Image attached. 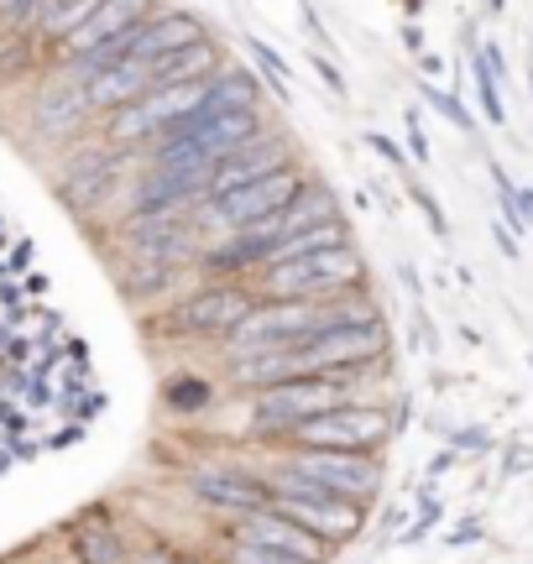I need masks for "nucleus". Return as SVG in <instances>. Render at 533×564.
Masks as SVG:
<instances>
[{
	"label": "nucleus",
	"mask_w": 533,
	"mask_h": 564,
	"mask_svg": "<svg viewBox=\"0 0 533 564\" xmlns=\"http://www.w3.org/2000/svg\"><path fill=\"white\" fill-rule=\"evenodd\" d=\"M382 345H388L382 324H346V329H325V335H308L298 345L251 356V361L236 366V377L251 387H278V382H298V377H335V371L377 361Z\"/></svg>",
	"instance_id": "obj_1"
},
{
	"label": "nucleus",
	"mask_w": 533,
	"mask_h": 564,
	"mask_svg": "<svg viewBox=\"0 0 533 564\" xmlns=\"http://www.w3.org/2000/svg\"><path fill=\"white\" fill-rule=\"evenodd\" d=\"M346 324H377L371 303H329V299H278L272 308H251L247 319L230 329V345L251 356H266V350H283V345H298L308 335H325V329H346Z\"/></svg>",
	"instance_id": "obj_2"
},
{
	"label": "nucleus",
	"mask_w": 533,
	"mask_h": 564,
	"mask_svg": "<svg viewBox=\"0 0 533 564\" xmlns=\"http://www.w3.org/2000/svg\"><path fill=\"white\" fill-rule=\"evenodd\" d=\"M325 220H340V215H335V199H329L325 188H298L293 204H283V209L266 215V220L247 225L230 246H220V251L209 257V267H215V272H236V267H251V262H278L293 236H304L308 225H325Z\"/></svg>",
	"instance_id": "obj_3"
},
{
	"label": "nucleus",
	"mask_w": 533,
	"mask_h": 564,
	"mask_svg": "<svg viewBox=\"0 0 533 564\" xmlns=\"http://www.w3.org/2000/svg\"><path fill=\"white\" fill-rule=\"evenodd\" d=\"M361 282V257L356 246H325V251H304V257H287V262L266 267L262 288L272 299H335Z\"/></svg>",
	"instance_id": "obj_4"
},
{
	"label": "nucleus",
	"mask_w": 533,
	"mask_h": 564,
	"mask_svg": "<svg viewBox=\"0 0 533 564\" xmlns=\"http://www.w3.org/2000/svg\"><path fill=\"white\" fill-rule=\"evenodd\" d=\"M266 512L298 523L304 533H314L319 544H340V539H350V533L361 528V507L356 502H340V497L314 491V486H298V481H287V476H278V481L266 486Z\"/></svg>",
	"instance_id": "obj_5"
},
{
	"label": "nucleus",
	"mask_w": 533,
	"mask_h": 564,
	"mask_svg": "<svg viewBox=\"0 0 533 564\" xmlns=\"http://www.w3.org/2000/svg\"><path fill=\"white\" fill-rule=\"evenodd\" d=\"M287 481L298 486H314V491H329L340 502H367L377 497V465L367 455H350V449H304L283 465Z\"/></svg>",
	"instance_id": "obj_6"
},
{
	"label": "nucleus",
	"mask_w": 533,
	"mask_h": 564,
	"mask_svg": "<svg viewBox=\"0 0 533 564\" xmlns=\"http://www.w3.org/2000/svg\"><path fill=\"white\" fill-rule=\"evenodd\" d=\"M350 403V382L346 371H335V377H298V382H278L262 392V403H257V423L262 429H298L304 419H319L329 408H346Z\"/></svg>",
	"instance_id": "obj_7"
},
{
	"label": "nucleus",
	"mask_w": 533,
	"mask_h": 564,
	"mask_svg": "<svg viewBox=\"0 0 533 564\" xmlns=\"http://www.w3.org/2000/svg\"><path fill=\"white\" fill-rule=\"evenodd\" d=\"M298 188H304V178H298L293 167H278V173H266V178H257V183H241V188H230L220 199H205L199 225L209 220L215 230H247V225L266 220V215H278L283 204L298 199Z\"/></svg>",
	"instance_id": "obj_8"
},
{
	"label": "nucleus",
	"mask_w": 533,
	"mask_h": 564,
	"mask_svg": "<svg viewBox=\"0 0 533 564\" xmlns=\"http://www.w3.org/2000/svg\"><path fill=\"white\" fill-rule=\"evenodd\" d=\"M388 413L377 408H329L319 419H304L298 429H287V440H298L304 449H350V455H367L371 444L388 440Z\"/></svg>",
	"instance_id": "obj_9"
},
{
	"label": "nucleus",
	"mask_w": 533,
	"mask_h": 564,
	"mask_svg": "<svg viewBox=\"0 0 533 564\" xmlns=\"http://www.w3.org/2000/svg\"><path fill=\"white\" fill-rule=\"evenodd\" d=\"M236 539L251 549H266V554H283V560H293V564H319V554H325V544H319L314 533H304L298 523H287L278 512H251V518H241Z\"/></svg>",
	"instance_id": "obj_10"
},
{
	"label": "nucleus",
	"mask_w": 533,
	"mask_h": 564,
	"mask_svg": "<svg viewBox=\"0 0 533 564\" xmlns=\"http://www.w3.org/2000/svg\"><path fill=\"white\" fill-rule=\"evenodd\" d=\"M205 194H209V167H157L137 188V215H173L178 204L205 199Z\"/></svg>",
	"instance_id": "obj_11"
},
{
	"label": "nucleus",
	"mask_w": 533,
	"mask_h": 564,
	"mask_svg": "<svg viewBox=\"0 0 533 564\" xmlns=\"http://www.w3.org/2000/svg\"><path fill=\"white\" fill-rule=\"evenodd\" d=\"M278 167H283V141H278V137H257V141H247L236 158H226L215 173H209V194H205V199H220V194L241 188V183L266 178V173H278Z\"/></svg>",
	"instance_id": "obj_12"
},
{
	"label": "nucleus",
	"mask_w": 533,
	"mask_h": 564,
	"mask_svg": "<svg viewBox=\"0 0 533 564\" xmlns=\"http://www.w3.org/2000/svg\"><path fill=\"white\" fill-rule=\"evenodd\" d=\"M146 17H152V0H105L84 26H74V32L63 37V47H68V53H79V58H89L100 42L121 37L126 26H137V21H146Z\"/></svg>",
	"instance_id": "obj_13"
},
{
	"label": "nucleus",
	"mask_w": 533,
	"mask_h": 564,
	"mask_svg": "<svg viewBox=\"0 0 533 564\" xmlns=\"http://www.w3.org/2000/svg\"><path fill=\"white\" fill-rule=\"evenodd\" d=\"M194 491H199L209 507L236 512V518H251V512L266 507V486L257 481V476H247V470H205V476H194Z\"/></svg>",
	"instance_id": "obj_14"
},
{
	"label": "nucleus",
	"mask_w": 533,
	"mask_h": 564,
	"mask_svg": "<svg viewBox=\"0 0 533 564\" xmlns=\"http://www.w3.org/2000/svg\"><path fill=\"white\" fill-rule=\"evenodd\" d=\"M194 42H199L194 17H146L142 37H137V47H131V58H126V63L157 68V63H167L173 53H184V47H194Z\"/></svg>",
	"instance_id": "obj_15"
},
{
	"label": "nucleus",
	"mask_w": 533,
	"mask_h": 564,
	"mask_svg": "<svg viewBox=\"0 0 533 564\" xmlns=\"http://www.w3.org/2000/svg\"><path fill=\"white\" fill-rule=\"evenodd\" d=\"M251 308H257V303H251L241 288H215V293H205V299L184 303L178 324H184V329H205V335H230Z\"/></svg>",
	"instance_id": "obj_16"
},
{
	"label": "nucleus",
	"mask_w": 533,
	"mask_h": 564,
	"mask_svg": "<svg viewBox=\"0 0 533 564\" xmlns=\"http://www.w3.org/2000/svg\"><path fill=\"white\" fill-rule=\"evenodd\" d=\"M152 89V68L142 63H116L105 74H89L84 79V105H100V110H126L131 100H142Z\"/></svg>",
	"instance_id": "obj_17"
},
{
	"label": "nucleus",
	"mask_w": 533,
	"mask_h": 564,
	"mask_svg": "<svg viewBox=\"0 0 533 564\" xmlns=\"http://www.w3.org/2000/svg\"><path fill=\"white\" fill-rule=\"evenodd\" d=\"M137 246H142L152 262L173 267L194 251V225L178 220V209L173 215H137Z\"/></svg>",
	"instance_id": "obj_18"
},
{
	"label": "nucleus",
	"mask_w": 533,
	"mask_h": 564,
	"mask_svg": "<svg viewBox=\"0 0 533 564\" xmlns=\"http://www.w3.org/2000/svg\"><path fill=\"white\" fill-rule=\"evenodd\" d=\"M215 47L209 42H194V47H184V53H173L167 63H157L152 68V89H167V84H205L215 79Z\"/></svg>",
	"instance_id": "obj_19"
},
{
	"label": "nucleus",
	"mask_w": 533,
	"mask_h": 564,
	"mask_svg": "<svg viewBox=\"0 0 533 564\" xmlns=\"http://www.w3.org/2000/svg\"><path fill=\"white\" fill-rule=\"evenodd\" d=\"M105 0H58V6H53V11H47V21H42V32H47V37H68V32H74V26H84V21L95 17V11H100Z\"/></svg>",
	"instance_id": "obj_20"
},
{
	"label": "nucleus",
	"mask_w": 533,
	"mask_h": 564,
	"mask_svg": "<svg viewBox=\"0 0 533 564\" xmlns=\"http://www.w3.org/2000/svg\"><path fill=\"white\" fill-rule=\"evenodd\" d=\"M74 544H79V554H84V564H110L121 549H116V533L100 523V518H89V523L74 533Z\"/></svg>",
	"instance_id": "obj_21"
},
{
	"label": "nucleus",
	"mask_w": 533,
	"mask_h": 564,
	"mask_svg": "<svg viewBox=\"0 0 533 564\" xmlns=\"http://www.w3.org/2000/svg\"><path fill=\"white\" fill-rule=\"evenodd\" d=\"M116 178V162L110 158H89V173L84 178H74V199L79 204H89L95 194H105V183Z\"/></svg>",
	"instance_id": "obj_22"
},
{
	"label": "nucleus",
	"mask_w": 533,
	"mask_h": 564,
	"mask_svg": "<svg viewBox=\"0 0 533 564\" xmlns=\"http://www.w3.org/2000/svg\"><path fill=\"white\" fill-rule=\"evenodd\" d=\"M476 89H481V110H487V121H508V110H502V95H497V74L487 58H476Z\"/></svg>",
	"instance_id": "obj_23"
},
{
	"label": "nucleus",
	"mask_w": 533,
	"mask_h": 564,
	"mask_svg": "<svg viewBox=\"0 0 533 564\" xmlns=\"http://www.w3.org/2000/svg\"><path fill=\"white\" fill-rule=\"evenodd\" d=\"M424 100H429L434 110L445 116V121H455V126H460V131H471V116L460 110V100H455V95H445V89H434V84H424Z\"/></svg>",
	"instance_id": "obj_24"
},
{
	"label": "nucleus",
	"mask_w": 533,
	"mask_h": 564,
	"mask_svg": "<svg viewBox=\"0 0 533 564\" xmlns=\"http://www.w3.org/2000/svg\"><path fill=\"white\" fill-rule=\"evenodd\" d=\"M251 58L262 63L266 74H272V84H278V95H283L287 100V63L278 58V53H272V47H266V42H251Z\"/></svg>",
	"instance_id": "obj_25"
},
{
	"label": "nucleus",
	"mask_w": 533,
	"mask_h": 564,
	"mask_svg": "<svg viewBox=\"0 0 533 564\" xmlns=\"http://www.w3.org/2000/svg\"><path fill=\"white\" fill-rule=\"evenodd\" d=\"M236 564H293V560H283V554H266V549L241 544V549H236Z\"/></svg>",
	"instance_id": "obj_26"
},
{
	"label": "nucleus",
	"mask_w": 533,
	"mask_h": 564,
	"mask_svg": "<svg viewBox=\"0 0 533 564\" xmlns=\"http://www.w3.org/2000/svg\"><path fill=\"white\" fill-rule=\"evenodd\" d=\"M314 68H319V79H325L329 89H335V95H346V84H340V74L329 68V58H314Z\"/></svg>",
	"instance_id": "obj_27"
},
{
	"label": "nucleus",
	"mask_w": 533,
	"mask_h": 564,
	"mask_svg": "<svg viewBox=\"0 0 533 564\" xmlns=\"http://www.w3.org/2000/svg\"><path fill=\"white\" fill-rule=\"evenodd\" d=\"M53 6H58V0H32V6H26V21H47V11H53Z\"/></svg>",
	"instance_id": "obj_28"
},
{
	"label": "nucleus",
	"mask_w": 533,
	"mask_h": 564,
	"mask_svg": "<svg viewBox=\"0 0 533 564\" xmlns=\"http://www.w3.org/2000/svg\"><path fill=\"white\" fill-rule=\"evenodd\" d=\"M26 6H32V0H0V17H21V21H26Z\"/></svg>",
	"instance_id": "obj_29"
},
{
	"label": "nucleus",
	"mask_w": 533,
	"mask_h": 564,
	"mask_svg": "<svg viewBox=\"0 0 533 564\" xmlns=\"http://www.w3.org/2000/svg\"><path fill=\"white\" fill-rule=\"evenodd\" d=\"M371 147H377V152H382L388 162H403V152H398V147H392L388 137H371Z\"/></svg>",
	"instance_id": "obj_30"
},
{
	"label": "nucleus",
	"mask_w": 533,
	"mask_h": 564,
	"mask_svg": "<svg viewBox=\"0 0 533 564\" xmlns=\"http://www.w3.org/2000/svg\"><path fill=\"white\" fill-rule=\"evenodd\" d=\"M137 564H173V560H167V554H142Z\"/></svg>",
	"instance_id": "obj_31"
}]
</instances>
